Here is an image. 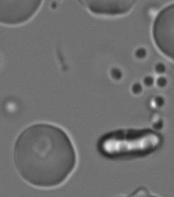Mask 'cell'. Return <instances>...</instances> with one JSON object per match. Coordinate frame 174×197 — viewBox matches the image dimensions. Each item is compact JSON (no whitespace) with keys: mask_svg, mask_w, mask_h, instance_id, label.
Masks as SVG:
<instances>
[{"mask_svg":"<svg viewBox=\"0 0 174 197\" xmlns=\"http://www.w3.org/2000/svg\"><path fill=\"white\" fill-rule=\"evenodd\" d=\"M13 160L16 171L31 186L49 188L60 186L76 168L77 156L72 140L61 127L32 124L15 141Z\"/></svg>","mask_w":174,"mask_h":197,"instance_id":"cell-1","label":"cell"},{"mask_svg":"<svg viewBox=\"0 0 174 197\" xmlns=\"http://www.w3.org/2000/svg\"><path fill=\"white\" fill-rule=\"evenodd\" d=\"M163 142L160 134L152 129L137 131L129 137L106 139L100 145L102 151L110 157L140 158L155 153Z\"/></svg>","mask_w":174,"mask_h":197,"instance_id":"cell-2","label":"cell"},{"mask_svg":"<svg viewBox=\"0 0 174 197\" xmlns=\"http://www.w3.org/2000/svg\"><path fill=\"white\" fill-rule=\"evenodd\" d=\"M152 33L158 49L174 61V2L158 12L153 23Z\"/></svg>","mask_w":174,"mask_h":197,"instance_id":"cell-3","label":"cell"},{"mask_svg":"<svg viewBox=\"0 0 174 197\" xmlns=\"http://www.w3.org/2000/svg\"><path fill=\"white\" fill-rule=\"evenodd\" d=\"M41 1H0V20L7 24H17L26 21L36 12Z\"/></svg>","mask_w":174,"mask_h":197,"instance_id":"cell-4","label":"cell"},{"mask_svg":"<svg viewBox=\"0 0 174 197\" xmlns=\"http://www.w3.org/2000/svg\"><path fill=\"white\" fill-rule=\"evenodd\" d=\"M166 103V98L161 95H157L153 98L152 104L155 108L161 109L165 106Z\"/></svg>","mask_w":174,"mask_h":197,"instance_id":"cell-5","label":"cell"},{"mask_svg":"<svg viewBox=\"0 0 174 197\" xmlns=\"http://www.w3.org/2000/svg\"><path fill=\"white\" fill-rule=\"evenodd\" d=\"M169 83V79L164 75L158 76L155 79V86L158 89H163L167 87Z\"/></svg>","mask_w":174,"mask_h":197,"instance_id":"cell-6","label":"cell"},{"mask_svg":"<svg viewBox=\"0 0 174 197\" xmlns=\"http://www.w3.org/2000/svg\"><path fill=\"white\" fill-rule=\"evenodd\" d=\"M148 55V52L146 48L140 46L136 48L134 52V57L140 60L145 59Z\"/></svg>","mask_w":174,"mask_h":197,"instance_id":"cell-7","label":"cell"},{"mask_svg":"<svg viewBox=\"0 0 174 197\" xmlns=\"http://www.w3.org/2000/svg\"><path fill=\"white\" fill-rule=\"evenodd\" d=\"M154 70V73L158 76L164 75L167 70V66L162 62H158L155 64Z\"/></svg>","mask_w":174,"mask_h":197,"instance_id":"cell-8","label":"cell"},{"mask_svg":"<svg viewBox=\"0 0 174 197\" xmlns=\"http://www.w3.org/2000/svg\"><path fill=\"white\" fill-rule=\"evenodd\" d=\"M155 77L151 75H147L143 77V85L148 88H152L155 85Z\"/></svg>","mask_w":174,"mask_h":197,"instance_id":"cell-9","label":"cell"},{"mask_svg":"<svg viewBox=\"0 0 174 197\" xmlns=\"http://www.w3.org/2000/svg\"><path fill=\"white\" fill-rule=\"evenodd\" d=\"M164 126V121L162 118H161L155 119L152 123V129L157 132L162 129Z\"/></svg>","mask_w":174,"mask_h":197,"instance_id":"cell-10","label":"cell"},{"mask_svg":"<svg viewBox=\"0 0 174 197\" xmlns=\"http://www.w3.org/2000/svg\"><path fill=\"white\" fill-rule=\"evenodd\" d=\"M154 195V194H152L148 190L145 188H140L137 189L135 192L133 193V195L134 196H147L148 195Z\"/></svg>","mask_w":174,"mask_h":197,"instance_id":"cell-11","label":"cell"},{"mask_svg":"<svg viewBox=\"0 0 174 197\" xmlns=\"http://www.w3.org/2000/svg\"><path fill=\"white\" fill-rule=\"evenodd\" d=\"M111 76L113 78L116 79H119L122 76V71L118 68H113L110 71Z\"/></svg>","mask_w":174,"mask_h":197,"instance_id":"cell-12","label":"cell"},{"mask_svg":"<svg viewBox=\"0 0 174 197\" xmlns=\"http://www.w3.org/2000/svg\"><path fill=\"white\" fill-rule=\"evenodd\" d=\"M143 85L140 83H137L135 84L134 91L135 93L136 94H140L143 91Z\"/></svg>","mask_w":174,"mask_h":197,"instance_id":"cell-13","label":"cell"}]
</instances>
